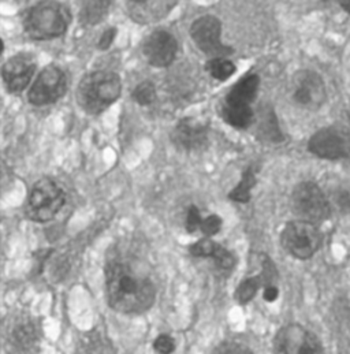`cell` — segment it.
Listing matches in <instances>:
<instances>
[{"instance_id":"obj_1","label":"cell","mask_w":350,"mask_h":354,"mask_svg":"<svg viewBox=\"0 0 350 354\" xmlns=\"http://www.w3.org/2000/svg\"><path fill=\"white\" fill-rule=\"evenodd\" d=\"M106 292L109 305L126 315L147 312L156 298V289L149 277L120 260H113L106 267Z\"/></svg>"},{"instance_id":"obj_2","label":"cell","mask_w":350,"mask_h":354,"mask_svg":"<svg viewBox=\"0 0 350 354\" xmlns=\"http://www.w3.org/2000/svg\"><path fill=\"white\" fill-rule=\"evenodd\" d=\"M120 92L122 84L116 73L93 71L81 80L75 99L85 113L96 115L116 103Z\"/></svg>"},{"instance_id":"obj_3","label":"cell","mask_w":350,"mask_h":354,"mask_svg":"<svg viewBox=\"0 0 350 354\" xmlns=\"http://www.w3.org/2000/svg\"><path fill=\"white\" fill-rule=\"evenodd\" d=\"M70 22L71 12L64 4L44 0L26 12L24 28L33 40H53L67 32Z\"/></svg>"},{"instance_id":"obj_4","label":"cell","mask_w":350,"mask_h":354,"mask_svg":"<svg viewBox=\"0 0 350 354\" xmlns=\"http://www.w3.org/2000/svg\"><path fill=\"white\" fill-rule=\"evenodd\" d=\"M66 203L64 192L50 178L39 179L26 201V216L39 223L50 222L59 214Z\"/></svg>"},{"instance_id":"obj_5","label":"cell","mask_w":350,"mask_h":354,"mask_svg":"<svg viewBox=\"0 0 350 354\" xmlns=\"http://www.w3.org/2000/svg\"><path fill=\"white\" fill-rule=\"evenodd\" d=\"M292 208L300 221L313 225L324 222L331 214L324 193L313 182H302L295 186L292 194Z\"/></svg>"},{"instance_id":"obj_6","label":"cell","mask_w":350,"mask_h":354,"mask_svg":"<svg viewBox=\"0 0 350 354\" xmlns=\"http://www.w3.org/2000/svg\"><path fill=\"white\" fill-rule=\"evenodd\" d=\"M284 249L293 257L306 260L322 246L323 236L316 225L305 221H294L285 226L281 234Z\"/></svg>"},{"instance_id":"obj_7","label":"cell","mask_w":350,"mask_h":354,"mask_svg":"<svg viewBox=\"0 0 350 354\" xmlns=\"http://www.w3.org/2000/svg\"><path fill=\"white\" fill-rule=\"evenodd\" d=\"M222 24L212 15H204L196 19L190 28V36L194 44L211 58H226L232 55L233 48L222 43Z\"/></svg>"},{"instance_id":"obj_8","label":"cell","mask_w":350,"mask_h":354,"mask_svg":"<svg viewBox=\"0 0 350 354\" xmlns=\"http://www.w3.org/2000/svg\"><path fill=\"white\" fill-rule=\"evenodd\" d=\"M308 149L322 159L338 160L349 158L350 133L338 126L322 129L311 137Z\"/></svg>"},{"instance_id":"obj_9","label":"cell","mask_w":350,"mask_h":354,"mask_svg":"<svg viewBox=\"0 0 350 354\" xmlns=\"http://www.w3.org/2000/svg\"><path fill=\"white\" fill-rule=\"evenodd\" d=\"M274 354H324L313 333L300 324L282 327L274 339Z\"/></svg>"},{"instance_id":"obj_10","label":"cell","mask_w":350,"mask_h":354,"mask_svg":"<svg viewBox=\"0 0 350 354\" xmlns=\"http://www.w3.org/2000/svg\"><path fill=\"white\" fill-rule=\"evenodd\" d=\"M66 91V74L55 64H50L37 75L29 91L28 99L33 106H48L58 102Z\"/></svg>"},{"instance_id":"obj_11","label":"cell","mask_w":350,"mask_h":354,"mask_svg":"<svg viewBox=\"0 0 350 354\" xmlns=\"http://www.w3.org/2000/svg\"><path fill=\"white\" fill-rule=\"evenodd\" d=\"M293 99L308 110H319L326 100V88L322 77L311 70H302L293 78Z\"/></svg>"},{"instance_id":"obj_12","label":"cell","mask_w":350,"mask_h":354,"mask_svg":"<svg viewBox=\"0 0 350 354\" xmlns=\"http://www.w3.org/2000/svg\"><path fill=\"white\" fill-rule=\"evenodd\" d=\"M37 62L30 54H18L7 60L3 66V82L10 93L22 92L32 81Z\"/></svg>"},{"instance_id":"obj_13","label":"cell","mask_w":350,"mask_h":354,"mask_svg":"<svg viewBox=\"0 0 350 354\" xmlns=\"http://www.w3.org/2000/svg\"><path fill=\"white\" fill-rule=\"evenodd\" d=\"M175 147L186 152H197L208 145V126L197 119L185 118L175 124L172 131Z\"/></svg>"},{"instance_id":"obj_14","label":"cell","mask_w":350,"mask_h":354,"mask_svg":"<svg viewBox=\"0 0 350 354\" xmlns=\"http://www.w3.org/2000/svg\"><path fill=\"white\" fill-rule=\"evenodd\" d=\"M142 53L152 66L167 67L175 60L178 43L170 32L159 29L144 40Z\"/></svg>"},{"instance_id":"obj_15","label":"cell","mask_w":350,"mask_h":354,"mask_svg":"<svg viewBox=\"0 0 350 354\" xmlns=\"http://www.w3.org/2000/svg\"><path fill=\"white\" fill-rule=\"evenodd\" d=\"M274 274H275V267L271 263V260L268 257H266L264 261H263V271L259 275L245 278L237 286V290H235V295H234L235 299L242 305L248 304L249 301H252L255 298V295H257V290L261 286L266 288L268 285H274L273 283Z\"/></svg>"},{"instance_id":"obj_16","label":"cell","mask_w":350,"mask_h":354,"mask_svg":"<svg viewBox=\"0 0 350 354\" xmlns=\"http://www.w3.org/2000/svg\"><path fill=\"white\" fill-rule=\"evenodd\" d=\"M260 78L256 74H248L241 78L226 95L225 102L239 106H250L259 92Z\"/></svg>"},{"instance_id":"obj_17","label":"cell","mask_w":350,"mask_h":354,"mask_svg":"<svg viewBox=\"0 0 350 354\" xmlns=\"http://www.w3.org/2000/svg\"><path fill=\"white\" fill-rule=\"evenodd\" d=\"M221 115L226 123L235 129H248L255 122V113L250 106H239L223 102Z\"/></svg>"},{"instance_id":"obj_18","label":"cell","mask_w":350,"mask_h":354,"mask_svg":"<svg viewBox=\"0 0 350 354\" xmlns=\"http://www.w3.org/2000/svg\"><path fill=\"white\" fill-rule=\"evenodd\" d=\"M257 134L264 141H270V142L284 141L285 137L279 129L275 113L271 107H261L260 115H259Z\"/></svg>"},{"instance_id":"obj_19","label":"cell","mask_w":350,"mask_h":354,"mask_svg":"<svg viewBox=\"0 0 350 354\" xmlns=\"http://www.w3.org/2000/svg\"><path fill=\"white\" fill-rule=\"evenodd\" d=\"M113 0H82L80 19L86 26L98 25L109 14Z\"/></svg>"},{"instance_id":"obj_20","label":"cell","mask_w":350,"mask_h":354,"mask_svg":"<svg viewBox=\"0 0 350 354\" xmlns=\"http://www.w3.org/2000/svg\"><path fill=\"white\" fill-rule=\"evenodd\" d=\"M257 167L256 166H249L243 173L242 178L238 182V185L234 187L233 190L229 193V198L233 200L235 203H241V204H246L250 200V192L255 187L257 179Z\"/></svg>"},{"instance_id":"obj_21","label":"cell","mask_w":350,"mask_h":354,"mask_svg":"<svg viewBox=\"0 0 350 354\" xmlns=\"http://www.w3.org/2000/svg\"><path fill=\"white\" fill-rule=\"evenodd\" d=\"M207 71L218 81H226L235 73V64L226 58H212L207 62Z\"/></svg>"},{"instance_id":"obj_22","label":"cell","mask_w":350,"mask_h":354,"mask_svg":"<svg viewBox=\"0 0 350 354\" xmlns=\"http://www.w3.org/2000/svg\"><path fill=\"white\" fill-rule=\"evenodd\" d=\"M214 260L215 268L221 272V274H230L237 264V259L234 256L233 252H230L229 249H226L225 246H222L221 243L218 245L214 256L211 257Z\"/></svg>"},{"instance_id":"obj_23","label":"cell","mask_w":350,"mask_h":354,"mask_svg":"<svg viewBox=\"0 0 350 354\" xmlns=\"http://www.w3.org/2000/svg\"><path fill=\"white\" fill-rule=\"evenodd\" d=\"M131 97L140 106H151L156 99V89L151 81L140 82L131 92Z\"/></svg>"},{"instance_id":"obj_24","label":"cell","mask_w":350,"mask_h":354,"mask_svg":"<svg viewBox=\"0 0 350 354\" xmlns=\"http://www.w3.org/2000/svg\"><path fill=\"white\" fill-rule=\"evenodd\" d=\"M36 330L32 324H21L14 331L15 344L24 349L32 348V345L36 344Z\"/></svg>"},{"instance_id":"obj_25","label":"cell","mask_w":350,"mask_h":354,"mask_svg":"<svg viewBox=\"0 0 350 354\" xmlns=\"http://www.w3.org/2000/svg\"><path fill=\"white\" fill-rule=\"evenodd\" d=\"M219 243H217L215 241H212L210 238H203V239L197 241L196 243L190 245L189 252L194 257H212Z\"/></svg>"},{"instance_id":"obj_26","label":"cell","mask_w":350,"mask_h":354,"mask_svg":"<svg viewBox=\"0 0 350 354\" xmlns=\"http://www.w3.org/2000/svg\"><path fill=\"white\" fill-rule=\"evenodd\" d=\"M203 223V218L200 214V209L196 205H192L187 209V215H186V221H185V229L187 233H196Z\"/></svg>"},{"instance_id":"obj_27","label":"cell","mask_w":350,"mask_h":354,"mask_svg":"<svg viewBox=\"0 0 350 354\" xmlns=\"http://www.w3.org/2000/svg\"><path fill=\"white\" fill-rule=\"evenodd\" d=\"M222 225H223V221H222L221 216L210 215L208 218L203 219V223H201L200 229H201L204 236H212L218 234L222 230Z\"/></svg>"},{"instance_id":"obj_28","label":"cell","mask_w":350,"mask_h":354,"mask_svg":"<svg viewBox=\"0 0 350 354\" xmlns=\"http://www.w3.org/2000/svg\"><path fill=\"white\" fill-rule=\"evenodd\" d=\"M212 354H255L248 346L238 342H223L218 345Z\"/></svg>"},{"instance_id":"obj_29","label":"cell","mask_w":350,"mask_h":354,"mask_svg":"<svg viewBox=\"0 0 350 354\" xmlns=\"http://www.w3.org/2000/svg\"><path fill=\"white\" fill-rule=\"evenodd\" d=\"M154 349L159 354H172L174 353L176 345H175L174 339L170 335L162 334L155 339Z\"/></svg>"},{"instance_id":"obj_30","label":"cell","mask_w":350,"mask_h":354,"mask_svg":"<svg viewBox=\"0 0 350 354\" xmlns=\"http://www.w3.org/2000/svg\"><path fill=\"white\" fill-rule=\"evenodd\" d=\"M117 36V29L116 28H109L104 30V33L102 35V37L99 39V44L98 48L102 51H106L111 47V44L114 43V39Z\"/></svg>"},{"instance_id":"obj_31","label":"cell","mask_w":350,"mask_h":354,"mask_svg":"<svg viewBox=\"0 0 350 354\" xmlns=\"http://www.w3.org/2000/svg\"><path fill=\"white\" fill-rule=\"evenodd\" d=\"M263 297H264V299L267 302H274L279 297V290H278V288L275 285H268V286L264 288Z\"/></svg>"},{"instance_id":"obj_32","label":"cell","mask_w":350,"mask_h":354,"mask_svg":"<svg viewBox=\"0 0 350 354\" xmlns=\"http://www.w3.org/2000/svg\"><path fill=\"white\" fill-rule=\"evenodd\" d=\"M340 3L342 6V8L350 14V0H340Z\"/></svg>"},{"instance_id":"obj_33","label":"cell","mask_w":350,"mask_h":354,"mask_svg":"<svg viewBox=\"0 0 350 354\" xmlns=\"http://www.w3.org/2000/svg\"><path fill=\"white\" fill-rule=\"evenodd\" d=\"M131 1H134V3H138V4H140V3H145L147 0H131Z\"/></svg>"},{"instance_id":"obj_34","label":"cell","mask_w":350,"mask_h":354,"mask_svg":"<svg viewBox=\"0 0 350 354\" xmlns=\"http://www.w3.org/2000/svg\"><path fill=\"white\" fill-rule=\"evenodd\" d=\"M14 1H17V3H24V1H28V0H14Z\"/></svg>"}]
</instances>
